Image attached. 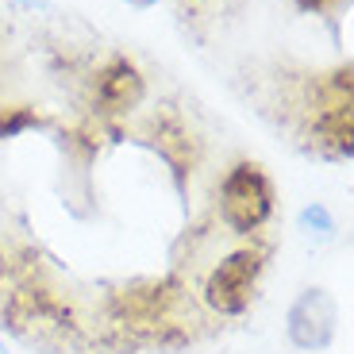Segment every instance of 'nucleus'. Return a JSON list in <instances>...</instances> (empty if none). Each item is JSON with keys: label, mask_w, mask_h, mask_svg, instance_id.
I'll use <instances>...</instances> for the list:
<instances>
[{"label": "nucleus", "mask_w": 354, "mask_h": 354, "mask_svg": "<svg viewBox=\"0 0 354 354\" xmlns=\"http://www.w3.org/2000/svg\"><path fill=\"white\" fill-rule=\"evenodd\" d=\"M4 319L24 343L35 346H66L77 339L73 308L43 285H19L4 301Z\"/></svg>", "instance_id": "nucleus-1"}, {"label": "nucleus", "mask_w": 354, "mask_h": 354, "mask_svg": "<svg viewBox=\"0 0 354 354\" xmlns=\"http://www.w3.org/2000/svg\"><path fill=\"white\" fill-rule=\"evenodd\" d=\"M177 304H181V285L174 277L158 281H131L108 301V316L115 328H124L135 339H162L169 328H177Z\"/></svg>", "instance_id": "nucleus-2"}, {"label": "nucleus", "mask_w": 354, "mask_h": 354, "mask_svg": "<svg viewBox=\"0 0 354 354\" xmlns=\"http://www.w3.org/2000/svg\"><path fill=\"white\" fill-rule=\"evenodd\" d=\"M274 216V181L258 162H235L220 185V220L235 235H258Z\"/></svg>", "instance_id": "nucleus-3"}, {"label": "nucleus", "mask_w": 354, "mask_h": 354, "mask_svg": "<svg viewBox=\"0 0 354 354\" xmlns=\"http://www.w3.org/2000/svg\"><path fill=\"white\" fill-rule=\"evenodd\" d=\"M266 254L270 250L258 247V243H247V247L223 254L220 262L208 270L201 285V301L216 312V316H243L254 301L258 277L266 270Z\"/></svg>", "instance_id": "nucleus-4"}, {"label": "nucleus", "mask_w": 354, "mask_h": 354, "mask_svg": "<svg viewBox=\"0 0 354 354\" xmlns=\"http://www.w3.org/2000/svg\"><path fill=\"white\" fill-rule=\"evenodd\" d=\"M151 142H154V151H158V158L169 166L174 181L185 185L189 174H193L196 162H201V139H196V131L185 124V115L177 112V108H162L151 124Z\"/></svg>", "instance_id": "nucleus-5"}, {"label": "nucleus", "mask_w": 354, "mask_h": 354, "mask_svg": "<svg viewBox=\"0 0 354 354\" xmlns=\"http://www.w3.org/2000/svg\"><path fill=\"white\" fill-rule=\"evenodd\" d=\"M339 312L324 289H304L289 308V339L297 351H324L335 339Z\"/></svg>", "instance_id": "nucleus-6"}, {"label": "nucleus", "mask_w": 354, "mask_h": 354, "mask_svg": "<svg viewBox=\"0 0 354 354\" xmlns=\"http://www.w3.org/2000/svg\"><path fill=\"white\" fill-rule=\"evenodd\" d=\"M142 97H147V81L139 66L124 54H115L93 81V104L100 115H127L142 104Z\"/></svg>", "instance_id": "nucleus-7"}, {"label": "nucleus", "mask_w": 354, "mask_h": 354, "mask_svg": "<svg viewBox=\"0 0 354 354\" xmlns=\"http://www.w3.org/2000/svg\"><path fill=\"white\" fill-rule=\"evenodd\" d=\"M301 231H308L316 239H331V235H335V220H331V212L324 204H312V208L301 212Z\"/></svg>", "instance_id": "nucleus-8"}, {"label": "nucleus", "mask_w": 354, "mask_h": 354, "mask_svg": "<svg viewBox=\"0 0 354 354\" xmlns=\"http://www.w3.org/2000/svg\"><path fill=\"white\" fill-rule=\"evenodd\" d=\"M335 0H297V8L301 12H328Z\"/></svg>", "instance_id": "nucleus-9"}, {"label": "nucleus", "mask_w": 354, "mask_h": 354, "mask_svg": "<svg viewBox=\"0 0 354 354\" xmlns=\"http://www.w3.org/2000/svg\"><path fill=\"white\" fill-rule=\"evenodd\" d=\"M8 270H12V262H8V250L0 247V285H4V277H8Z\"/></svg>", "instance_id": "nucleus-10"}, {"label": "nucleus", "mask_w": 354, "mask_h": 354, "mask_svg": "<svg viewBox=\"0 0 354 354\" xmlns=\"http://www.w3.org/2000/svg\"><path fill=\"white\" fill-rule=\"evenodd\" d=\"M131 4H139V8H147V4H154V0H131Z\"/></svg>", "instance_id": "nucleus-11"}, {"label": "nucleus", "mask_w": 354, "mask_h": 354, "mask_svg": "<svg viewBox=\"0 0 354 354\" xmlns=\"http://www.w3.org/2000/svg\"><path fill=\"white\" fill-rule=\"evenodd\" d=\"M0 354H8V351H4V343H0Z\"/></svg>", "instance_id": "nucleus-12"}]
</instances>
